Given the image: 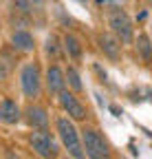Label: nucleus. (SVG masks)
<instances>
[{
    "mask_svg": "<svg viewBox=\"0 0 152 159\" xmlns=\"http://www.w3.org/2000/svg\"><path fill=\"white\" fill-rule=\"evenodd\" d=\"M46 86H49V91H51L53 95H60V93L64 91V86H66V75L62 73L60 66H49V71H46Z\"/></svg>",
    "mask_w": 152,
    "mask_h": 159,
    "instance_id": "nucleus-7",
    "label": "nucleus"
},
{
    "mask_svg": "<svg viewBox=\"0 0 152 159\" xmlns=\"http://www.w3.org/2000/svg\"><path fill=\"white\" fill-rule=\"evenodd\" d=\"M82 142H84V150L90 159H112L108 144L104 142V137L95 130V128H86L82 135Z\"/></svg>",
    "mask_w": 152,
    "mask_h": 159,
    "instance_id": "nucleus-2",
    "label": "nucleus"
},
{
    "mask_svg": "<svg viewBox=\"0 0 152 159\" xmlns=\"http://www.w3.org/2000/svg\"><path fill=\"white\" fill-rule=\"evenodd\" d=\"M66 82L73 86V91H82V80H80V73L75 71V69H68V73H66Z\"/></svg>",
    "mask_w": 152,
    "mask_h": 159,
    "instance_id": "nucleus-14",
    "label": "nucleus"
},
{
    "mask_svg": "<svg viewBox=\"0 0 152 159\" xmlns=\"http://www.w3.org/2000/svg\"><path fill=\"white\" fill-rule=\"evenodd\" d=\"M46 53H58V38H55V35H51L49 40H46Z\"/></svg>",
    "mask_w": 152,
    "mask_h": 159,
    "instance_id": "nucleus-15",
    "label": "nucleus"
},
{
    "mask_svg": "<svg viewBox=\"0 0 152 159\" xmlns=\"http://www.w3.org/2000/svg\"><path fill=\"white\" fill-rule=\"evenodd\" d=\"M99 47H102V51L110 57V60H119V40L115 38V35H110V33H102L99 38Z\"/></svg>",
    "mask_w": 152,
    "mask_h": 159,
    "instance_id": "nucleus-10",
    "label": "nucleus"
},
{
    "mask_svg": "<svg viewBox=\"0 0 152 159\" xmlns=\"http://www.w3.org/2000/svg\"><path fill=\"white\" fill-rule=\"evenodd\" d=\"M60 104H62V108L73 117V119H84L86 117V108L80 104V99L75 97L73 93H68V91H62L60 95Z\"/></svg>",
    "mask_w": 152,
    "mask_h": 159,
    "instance_id": "nucleus-6",
    "label": "nucleus"
},
{
    "mask_svg": "<svg viewBox=\"0 0 152 159\" xmlns=\"http://www.w3.org/2000/svg\"><path fill=\"white\" fill-rule=\"evenodd\" d=\"M20 82H22V91L27 97H37V93H40V69H37V64L22 66Z\"/></svg>",
    "mask_w": 152,
    "mask_h": 159,
    "instance_id": "nucleus-5",
    "label": "nucleus"
},
{
    "mask_svg": "<svg viewBox=\"0 0 152 159\" xmlns=\"http://www.w3.org/2000/svg\"><path fill=\"white\" fill-rule=\"evenodd\" d=\"M55 126H58V135L62 139L64 148L75 157V159H84V146H82V139H80V133L77 128L73 126V122L68 117H60L58 122H55Z\"/></svg>",
    "mask_w": 152,
    "mask_h": 159,
    "instance_id": "nucleus-1",
    "label": "nucleus"
},
{
    "mask_svg": "<svg viewBox=\"0 0 152 159\" xmlns=\"http://www.w3.org/2000/svg\"><path fill=\"white\" fill-rule=\"evenodd\" d=\"M64 47H66L68 55L75 57V60L82 55V44H80V40L75 38V35H66V38H64Z\"/></svg>",
    "mask_w": 152,
    "mask_h": 159,
    "instance_id": "nucleus-13",
    "label": "nucleus"
},
{
    "mask_svg": "<svg viewBox=\"0 0 152 159\" xmlns=\"http://www.w3.org/2000/svg\"><path fill=\"white\" fill-rule=\"evenodd\" d=\"M27 122H29L33 128H37V130H44L46 124H49V115H46V111L40 108V106H29V108H27Z\"/></svg>",
    "mask_w": 152,
    "mask_h": 159,
    "instance_id": "nucleus-9",
    "label": "nucleus"
},
{
    "mask_svg": "<svg viewBox=\"0 0 152 159\" xmlns=\"http://www.w3.org/2000/svg\"><path fill=\"white\" fill-rule=\"evenodd\" d=\"M97 5H106V2H110V0H95Z\"/></svg>",
    "mask_w": 152,
    "mask_h": 159,
    "instance_id": "nucleus-17",
    "label": "nucleus"
},
{
    "mask_svg": "<svg viewBox=\"0 0 152 159\" xmlns=\"http://www.w3.org/2000/svg\"><path fill=\"white\" fill-rule=\"evenodd\" d=\"M7 77V66H5V62H0V80H5Z\"/></svg>",
    "mask_w": 152,
    "mask_h": 159,
    "instance_id": "nucleus-16",
    "label": "nucleus"
},
{
    "mask_svg": "<svg viewBox=\"0 0 152 159\" xmlns=\"http://www.w3.org/2000/svg\"><path fill=\"white\" fill-rule=\"evenodd\" d=\"M29 142H31L33 150L40 155L42 159H55V157H58V144H55V139H53L46 130H35V133H31Z\"/></svg>",
    "mask_w": 152,
    "mask_h": 159,
    "instance_id": "nucleus-4",
    "label": "nucleus"
},
{
    "mask_svg": "<svg viewBox=\"0 0 152 159\" xmlns=\"http://www.w3.org/2000/svg\"><path fill=\"white\" fill-rule=\"evenodd\" d=\"M137 51L141 53V57H143V62H150L152 60V44H150V40H148V35H139L137 38Z\"/></svg>",
    "mask_w": 152,
    "mask_h": 159,
    "instance_id": "nucleus-12",
    "label": "nucleus"
},
{
    "mask_svg": "<svg viewBox=\"0 0 152 159\" xmlns=\"http://www.w3.org/2000/svg\"><path fill=\"white\" fill-rule=\"evenodd\" d=\"M11 42L15 49H20V51H33L35 42H33V35L29 31H15L11 35Z\"/></svg>",
    "mask_w": 152,
    "mask_h": 159,
    "instance_id": "nucleus-11",
    "label": "nucleus"
},
{
    "mask_svg": "<svg viewBox=\"0 0 152 159\" xmlns=\"http://www.w3.org/2000/svg\"><path fill=\"white\" fill-rule=\"evenodd\" d=\"M110 2H126V0H110Z\"/></svg>",
    "mask_w": 152,
    "mask_h": 159,
    "instance_id": "nucleus-18",
    "label": "nucleus"
},
{
    "mask_svg": "<svg viewBox=\"0 0 152 159\" xmlns=\"http://www.w3.org/2000/svg\"><path fill=\"white\" fill-rule=\"evenodd\" d=\"M108 25H110L112 33L117 35L119 42H124V44L132 42V22H130V18H128V13H126L124 9H117V7L110 9V13H108Z\"/></svg>",
    "mask_w": 152,
    "mask_h": 159,
    "instance_id": "nucleus-3",
    "label": "nucleus"
},
{
    "mask_svg": "<svg viewBox=\"0 0 152 159\" xmlns=\"http://www.w3.org/2000/svg\"><path fill=\"white\" fill-rule=\"evenodd\" d=\"M77 2H86V0H77Z\"/></svg>",
    "mask_w": 152,
    "mask_h": 159,
    "instance_id": "nucleus-19",
    "label": "nucleus"
},
{
    "mask_svg": "<svg viewBox=\"0 0 152 159\" xmlns=\"http://www.w3.org/2000/svg\"><path fill=\"white\" fill-rule=\"evenodd\" d=\"M20 119V108L13 99H2L0 102V122L2 124H15Z\"/></svg>",
    "mask_w": 152,
    "mask_h": 159,
    "instance_id": "nucleus-8",
    "label": "nucleus"
}]
</instances>
